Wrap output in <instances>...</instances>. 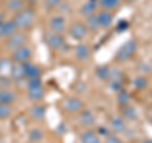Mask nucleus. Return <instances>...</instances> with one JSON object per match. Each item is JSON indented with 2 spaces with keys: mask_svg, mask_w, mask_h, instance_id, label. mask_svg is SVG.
I'll list each match as a JSON object with an SVG mask.
<instances>
[{
  "mask_svg": "<svg viewBox=\"0 0 152 143\" xmlns=\"http://www.w3.org/2000/svg\"><path fill=\"white\" fill-rule=\"evenodd\" d=\"M62 1L64 0H43V4L47 9H50V10H56V9L61 5Z\"/></svg>",
  "mask_w": 152,
  "mask_h": 143,
  "instance_id": "nucleus-31",
  "label": "nucleus"
},
{
  "mask_svg": "<svg viewBox=\"0 0 152 143\" xmlns=\"http://www.w3.org/2000/svg\"><path fill=\"white\" fill-rule=\"evenodd\" d=\"M12 20L17 26L18 31L27 32L33 28L37 20V13L32 7H24L22 10H19L14 15H12Z\"/></svg>",
  "mask_w": 152,
  "mask_h": 143,
  "instance_id": "nucleus-1",
  "label": "nucleus"
},
{
  "mask_svg": "<svg viewBox=\"0 0 152 143\" xmlns=\"http://www.w3.org/2000/svg\"><path fill=\"white\" fill-rule=\"evenodd\" d=\"M47 108L42 103H34L33 107L29 109V117L34 122H42L46 118Z\"/></svg>",
  "mask_w": 152,
  "mask_h": 143,
  "instance_id": "nucleus-12",
  "label": "nucleus"
},
{
  "mask_svg": "<svg viewBox=\"0 0 152 143\" xmlns=\"http://www.w3.org/2000/svg\"><path fill=\"white\" fill-rule=\"evenodd\" d=\"M67 33L75 41H84L88 36L89 29L86 28L84 22L77 20V22H74L70 27H67Z\"/></svg>",
  "mask_w": 152,
  "mask_h": 143,
  "instance_id": "nucleus-8",
  "label": "nucleus"
},
{
  "mask_svg": "<svg viewBox=\"0 0 152 143\" xmlns=\"http://www.w3.org/2000/svg\"><path fill=\"white\" fill-rule=\"evenodd\" d=\"M95 75H96V77L102 81H108L110 80V76H112V71L108 67L105 65H102V66H98L96 69H95Z\"/></svg>",
  "mask_w": 152,
  "mask_h": 143,
  "instance_id": "nucleus-23",
  "label": "nucleus"
},
{
  "mask_svg": "<svg viewBox=\"0 0 152 143\" xmlns=\"http://www.w3.org/2000/svg\"><path fill=\"white\" fill-rule=\"evenodd\" d=\"M110 129L114 134H122L127 131V124H126V120L123 119L122 117H114L110 119Z\"/></svg>",
  "mask_w": 152,
  "mask_h": 143,
  "instance_id": "nucleus-17",
  "label": "nucleus"
},
{
  "mask_svg": "<svg viewBox=\"0 0 152 143\" xmlns=\"http://www.w3.org/2000/svg\"><path fill=\"white\" fill-rule=\"evenodd\" d=\"M23 71H24V77L26 80H31V79H41L42 71L38 67L37 65L29 62L23 63Z\"/></svg>",
  "mask_w": 152,
  "mask_h": 143,
  "instance_id": "nucleus-14",
  "label": "nucleus"
},
{
  "mask_svg": "<svg viewBox=\"0 0 152 143\" xmlns=\"http://www.w3.org/2000/svg\"><path fill=\"white\" fill-rule=\"evenodd\" d=\"M123 1H126V3H128V4H132V3H136L137 0H123Z\"/></svg>",
  "mask_w": 152,
  "mask_h": 143,
  "instance_id": "nucleus-34",
  "label": "nucleus"
},
{
  "mask_svg": "<svg viewBox=\"0 0 152 143\" xmlns=\"http://www.w3.org/2000/svg\"><path fill=\"white\" fill-rule=\"evenodd\" d=\"M43 39H45V43L47 45V47L52 51H60L65 46V37H64V34H60V33H55V32L48 31L45 33Z\"/></svg>",
  "mask_w": 152,
  "mask_h": 143,
  "instance_id": "nucleus-6",
  "label": "nucleus"
},
{
  "mask_svg": "<svg viewBox=\"0 0 152 143\" xmlns=\"http://www.w3.org/2000/svg\"><path fill=\"white\" fill-rule=\"evenodd\" d=\"M147 85H148V80L143 76H140V77H137L134 80V88L137 90H143L147 88Z\"/></svg>",
  "mask_w": 152,
  "mask_h": 143,
  "instance_id": "nucleus-30",
  "label": "nucleus"
},
{
  "mask_svg": "<svg viewBox=\"0 0 152 143\" xmlns=\"http://www.w3.org/2000/svg\"><path fill=\"white\" fill-rule=\"evenodd\" d=\"M80 143H102V139L95 131L88 129L80 134Z\"/></svg>",
  "mask_w": 152,
  "mask_h": 143,
  "instance_id": "nucleus-18",
  "label": "nucleus"
},
{
  "mask_svg": "<svg viewBox=\"0 0 152 143\" xmlns=\"http://www.w3.org/2000/svg\"><path fill=\"white\" fill-rule=\"evenodd\" d=\"M26 4H29V5H34V4L39 3V0H23Z\"/></svg>",
  "mask_w": 152,
  "mask_h": 143,
  "instance_id": "nucleus-33",
  "label": "nucleus"
},
{
  "mask_svg": "<svg viewBox=\"0 0 152 143\" xmlns=\"http://www.w3.org/2000/svg\"><path fill=\"white\" fill-rule=\"evenodd\" d=\"M13 62L7 58H0V76H5L7 72L10 74Z\"/></svg>",
  "mask_w": 152,
  "mask_h": 143,
  "instance_id": "nucleus-29",
  "label": "nucleus"
},
{
  "mask_svg": "<svg viewBox=\"0 0 152 143\" xmlns=\"http://www.w3.org/2000/svg\"><path fill=\"white\" fill-rule=\"evenodd\" d=\"M0 8H1V0H0Z\"/></svg>",
  "mask_w": 152,
  "mask_h": 143,
  "instance_id": "nucleus-37",
  "label": "nucleus"
},
{
  "mask_svg": "<svg viewBox=\"0 0 152 143\" xmlns=\"http://www.w3.org/2000/svg\"><path fill=\"white\" fill-rule=\"evenodd\" d=\"M104 143H122V141L117 134H108L105 137V142Z\"/></svg>",
  "mask_w": 152,
  "mask_h": 143,
  "instance_id": "nucleus-32",
  "label": "nucleus"
},
{
  "mask_svg": "<svg viewBox=\"0 0 152 143\" xmlns=\"http://www.w3.org/2000/svg\"><path fill=\"white\" fill-rule=\"evenodd\" d=\"M137 48H138V45L134 39H129L127 41L126 43H123L119 50L117 51L115 56H114V60L119 63H124V62H128L133 56L136 55L137 52Z\"/></svg>",
  "mask_w": 152,
  "mask_h": 143,
  "instance_id": "nucleus-3",
  "label": "nucleus"
},
{
  "mask_svg": "<svg viewBox=\"0 0 152 143\" xmlns=\"http://www.w3.org/2000/svg\"><path fill=\"white\" fill-rule=\"evenodd\" d=\"M117 101H118V105H119L121 108L128 105L129 101H131V94L128 93L127 90L121 89L119 91H118V94H117Z\"/></svg>",
  "mask_w": 152,
  "mask_h": 143,
  "instance_id": "nucleus-26",
  "label": "nucleus"
},
{
  "mask_svg": "<svg viewBox=\"0 0 152 143\" xmlns=\"http://www.w3.org/2000/svg\"><path fill=\"white\" fill-rule=\"evenodd\" d=\"M18 100L17 93L10 88H0V104H7V105H13Z\"/></svg>",
  "mask_w": 152,
  "mask_h": 143,
  "instance_id": "nucleus-11",
  "label": "nucleus"
},
{
  "mask_svg": "<svg viewBox=\"0 0 152 143\" xmlns=\"http://www.w3.org/2000/svg\"><path fill=\"white\" fill-rule=\"evenodd\" d=\"M142 143H152V139H146V141H143Z\"/></svg>",
  "mask_w": 152,
  "mask_h": 143,
  "instance_id": "nucleus-36",
  "label": "nucleus"
},
{
  "mask_svg": "<svg viewBox=\"0 0 152 143\" xmlns=\"http://www.w3.org/2000/svg\"><path fill=\"white\" fill-rule=\"evenodd\" d=\"M28 43V36L26 32H22V31H18L17 33H14L12 37L7 38L5 41H4V47H5V50L8 52H12L15 51L18 48H20V47L26 46Z\"/></svg>",
  "mask_w": 152,
  "mask_h": 143,
  "instance_id": "nucleus-4",
  "label": "nucleus"
},
{
  "mask_svg": "<svg viewBox=\"0 0 152 143\" xmlns=\"http://www.w3.org/2000/svg\"><path fill=\"white\" fill-rule=\"evenodd\" d=\"M74 56L77 61H86L91 56V50L85 43H80L74 48Z\"/></svg>",
  "mask_w": 152,
  "mask_h": 143,
  "instance_id": "nucleus-15",
  "label": "nucleus"
},
{
  "mask_svg": "<svg viewBox=\"0 0 152 143\" xmlns=\"http://www.w3.org/2000/svg\"><path fill=\"white\" fill-rule=\"evenodd\" d=\"M79 120H80V124L83 127L90 128L95 124L96 117H95V114L91 110H89V109H83V110L79 113Z\"/></svg>",
  "mask_w": 152,
  "mask_h": 143,
  "instance_id": "nucleus-13",
  "label": "nucleus"
},
{
  "mask_svg": "<svg viewBox=\"0 0 152 143\" xmlns=\"http://www.w3.org/2000/svg\"><path fill=\"white\" fill-rule=\"evenodd\" d=\"M45 88L42 84L41 79H31L27 80V98L31 101L34 103H41L45 98Z\"/></svg>",
  "mask_w": 152,
  "mask_h": 143,
  "instance_id": "nucleus-2",
  "label": "nucleus"
},
{
  "mask_svg": "<svg viewBox=\"0 0 152 143\" xmlns=\"http://www.w3.org/2000/svg\"><path fill=\"white\" fill-rule=\"evenodd\" d=\"M98 0H86L81 8H80V14L84 17H88V15H91V14L96 13V9H98Z\"/></svg>",
  "mask_w": 152,
  "mask_h": 143,
  "instance_id": "nucleus-19",
  "label": "nucleus"
},
{
  "mask_svg": "<svg viewBox=\"0 0 152 143\" xmlns=\"http://www.w3.org/2000/svg\"><path fill=\"white\" fill-rule=\"evenodd\" d=\"M96 19H98V24L100 27V29H109L113 26L114 15L112 12L99 10L96 12Z\"/></svg>",
  "mask_w": 152,
  "mask_h": 143,
  "instance_id": "nucleus-10",
  "label": "nucleus"
},
{
  "mask_svg": "<svg viewBox=\"0 0 152 143\" xmlns=\"http://www.w3.org/2000/svg\"><path fill=\"white\" fill-rule=\"evenodd\" d=\"M3 24H4V20L1 18H0V31H1V27H3Z\"/></svg>",
  "mask_w": 152,
  "mask_h": 143,
  "instance_id": "nucleus-35",
  "label": "nucleus"
},
{
  "mask_svg": "<svg viewBox=\"0 0 152 143\" xmlns=\"http://www.w3.org/2000/svg\"><path fill=\"white\" fill-rule=\"evenodd\" d=\"M85 26L89 29V32H98L100 29V27L98 24V19H96V13L95 14H91V15H88L85 17Z\"/></svg>",
  "mask_w": 152,
  "mask_h": 143,
  "instance_id": "nucleus-24",
  "label": "nucleus"
},
{
  "mask_svg": "<svg viewBox=\"0 0 152 143\" xmlns=\"http://www.w3.org/2000/svg\"><path fill=\"white\" fill-rule=\"evenodd\" d=\"M17 32H18V28H17L15 24H14V22L12 20V19H9V20H4L1 31H0V38L5 41L7 38L12 37L14 33H17Z\"/></svg>",
  "mask_w": 152,
  "mask_h": 143,
  "instance_id": "nucleus-16",
  "label": "nucleus"
},
{
  "mask_svg": "<svg viewBox=\"0 0 152 143\" xmlns=\"http://www.w3.org/2000/svg\"><path fill=\"white\" fill-rule=\"evenodd\" d=\"M13 115V105L0 104V120H7Z\"/></svg>",
  "mask_w": 152,
  "mask_h": 143,
  "instance_id": "nucleus-27",
  "label": "nucleus"
},
{
  "mask_svg": "<svg viewBox=\"0 0 152 143\" xmlns=\"http://www.w3.org/2000/svg\"><path fill=\"white\" fill-rule=\"evenodd\" d=\"M24 7L26 3L23 0H5V10L12 15H14L19 10H22Z\"/></svg>",
  "mask_w": 152,
  "mask_h": 143,
  "instance_id": "nucleus-20",
  "label": "nucleus"
},
{
  "mask_svg": "<svg viewBox=\"0 0 152 143\" xmlns=\"http://www.w3.org/2000/svg\"><path fill=\"white\" fill-rule=\"evenodd\" d=\"M48 29L51 32L55 33H60V34H64V33L67 31V23H66V18L61 14H57L50 18L48 20Z\"/></svg>",
  "mask_w": 152,
  "mask_h": 143,
  "instance_id": "nucleus-9",
  "label": "nucleus"
},
{
  "mask_svg": "<svg viewBox=\"0 0 152 143\" xmlns=\"http://www.w3.org/2000/svg\"><path fill=\"white\" fill-rule=\"evenodd\" d=\"M10 76L13 77V80H15V81L26 80V77H24V71H23V65L13 63L12 70H10Z\"/></svg>",
  "mask_w": 152,
  "mask_h": 143,
  "instance_id": "nucleus-25",
  "label": "nucleus"
},
{
  "mask_svg": "<svg viewBox=\"0 0 152 143\" xmlns=\"http://www.w3.org/2000/svg\"><path fill=\"white\" fill-rule=\"evenodd\" d=\"M61 108L66 114H79L84 109V103L77 96H69L64 99Z\"/></svg>",
  "mask_w": 152,
  "mask_h": 143,
  "instance_id": "nucleus-5",
  "label": "nucleus"
},
{
  "mask_svg": "<svg viewBox=\"0 0 152 143\" xmlns=\"http://www.w3.org/2000/svg\"><path fill=\"white\" fill-rule=\"evenodd\" d=\"M43 132H42V129H39V128H33V129H31L29 134H28V138H29V141L32 143H36V142H41L42 139H43Z\"/></svg>",
  "mask_w": 152,
  "mask_h": 143,
  "instance_id": "nucleus-28",
  "label": "nucleus"
},
{
  "mask_svg": "<svg viewBox=\"0 0 152 143\" xmlns=\"http://www.w3.org/2000/svg\"><path fill=\"white\" fill-rule=\"evenodd\" d=\"M121 114H122V118L124 119L126 122H132V120H136L138 118V113H137L136 108L132 107V105H126V107H122L121 108Z\"/></svg>",
  "mask_w": 152,
  "mask_h": 143,
  "instance_id": "nucleus-21",
  "label": "nucleus"
},
{
  "mask_svg": "<svg viewBox=\"0 0 152 143\" xmlns=\"http://www.w3.org/2000/svg\"><path fill=\"white\" fill-rule=\"evenodd\" d=\"M122 0H98V7L102 10H108L113 12L121 7Z\"/></svg>",
  "mask_w": 152,
  "mask_h": 143,
  "instance_id": "nucleus-22",
  "label": "nucleus"
},
{
  "mask_svg": "<svg viewBox=\"0 0 152 143\" xmlns=\"http://www.w3.org/2000/svg\"><path fill=\"white\" fill-rule=\"evenodd\" d=\"M32 56H33V52L32 48L28 45L20 47L15 51H13L10 53V61L13 63H19V65H23L26 62H29L32 60Z\"/></svg>",
  "mask_w": 152,
  "mask_h": 143,
  "instance_id": "nucleus-7",
  "label": "nucleus"
}]
</instances>
